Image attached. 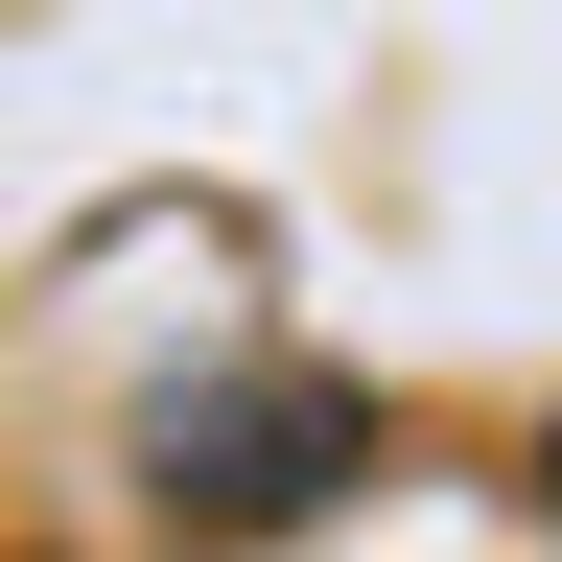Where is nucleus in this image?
<instances>
[{
	"label": "nucleus",
	"mask_w": 562,
	"mask_h": 562,
	"mask_svg": "<svg viewBox=\"0 0 562 562\" xmlns=\"http://www.w3.org/2000/svg\"><path fill=\"white\" fill-rule=\"evenodd\" d=\"M351 469H375V398L305 375V351H281V375H188L165 422H140V516L165 539H305Z\"/></svg>",
	"instance_id": "1"
},
{
	"label": "nucleus",
	"mask_w": 562,
	"mask_h": 562,
	"mask_svg": "<svg viewBox=\"0 0 562 562\" xmlns=\"http://www.w3.org/2000/svg\"><path fill=\"white\" fill-rule=\"evenodd\" d=\"M516 492H539V539H562V422H539V469H516Z\"/></svg>",
	"instance_id": "2"
}]
</instances>
